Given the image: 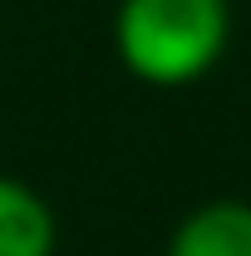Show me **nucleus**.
Wrapping results in <instances>:
<instances>
[{
	"label": "nucleus",
	"instance_id": "f257e3e1",
	"mask_svg": "<svg viewBox=\"0 0 251 256\" xmlns=\"http://www.w3.org/2000/svg\"><path fill=\"white\" fill-rule=\"evenodd\" d=\"M232 44V0H118L114 50L148 89L207 79Z\"/></svg>",
	"mask_w": 251,
	"mask_h": 256
},
{
	"label": "nucleus",
	"instance_id": "f03ea898",
	"mask_svg": "<svg viewBox=\"0 0 251 256\" xmlns=\"http://www.w3.org/2000/svg\"><path fill=\"white\" fill-rule=\"evenodd\" d=\"M162 256H251V202L217 197L172 226Z\"/></svg>",
	"mask_w": 251,
	"mask_h": 256
},
{
	"label": "nucleus",
	"instance_id": "7ed1b4c3",
	"mask_svg": "<svg viewBox=\"0 0 251 256\" xmlns=\"http://www.w3.org/2000/svg\"><path fill=\"white\" fill-rule=\"evenodd\" d=\"M54 246L60 222L50 202L30 182L0 172V256H54Z\"/></svg>",
	"mask_w": 251,
	"mask_h": 256
}]
</instances>
